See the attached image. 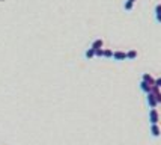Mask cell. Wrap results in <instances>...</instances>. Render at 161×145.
<instances>
[{"label":"cell","mask_w":161,"mask_h":145,"mask_svg":"<svg viewBox=\"0 0 161 145\" xmlns=\"http://www.w3.org/2000/svg\"><path fill=\"white\" fill-rule=\"evenodd\" d=\"M140 89L143 91V92L149 94V92H152V85H149L148 82H144V80H142V82H140Z\"/></svg>","instance_id":"4"},{"label":"cell","mask_w":161,"mask_h":145,"mask_svg":"<svg viewBox=\"0 0 161 145\" xmlns=\"http://www.w3.org/2000/svg\"><path fill=\"white\" fill-rule=\"evenodd\" d=\"M103 45H104V41H103V39H95V41L92 42V48H93V50L103 48Z\"/></svg>","instance_id":"7"},{"label":"cell","mask_w":161,"mask_h":145,"mask_svg":"<svg viewBox=\"0 0 161 145\" xmlns=\"http://www.w3.org/2000/svg\"><path fill=\"white\" fill-rule=\"evenodd\" d=\"M155 20H157L158 23L161 24V14H157V15H155Z\"/></svg>","instance_id":"16"},{"label":"cell","mask_w":161,"mask_h":145,"mask_svg":"<svg viewBox=\"0 0 161 145\" xmlns=\"http://www.w3.org/2000/svg\"><path fill=\"white\" fill-rule=\"evenodd\" d=\"M149 121H151V124H157L158 122V112H157V109L149 110Z\"/></svg>","instance_id":"3"},{"label":"cell","mask_w":161,"mask_h":145,"mask_svg":"<svg viewBox=\"0 0 161 145\" xmlns=\"http://www.w3.org/2000/svg\"><path fill=\"white\" fill-rule=\"evenodd\" d=\"M133 8H134V3H133V2H130V0H127V2L123 3V9H125L127 12H130V11H133Z\"/></svg>","instance_id":"10"},{"label":"cell","mask_w":161,"mask_h":145,"mask_svg":"<svg viewBox=\"0 0 161 145\" xmlns=\"http://www.w3.org/2000/svg\"><path fill=\"white\" fill-rule=\"evenodd\" d=\"M130 2H133V3H136V0H130Z\"/></svg>","instance_id":"17"},{"label":"cell","mask_w":161,"mask_h":145,"mask_svg":"<svg viewBox=\"0 0 161 145\" xmlns=\"http://www.w3.org/2000/svg\"><path fill=\"white\" fill-rule=\"evenodd\" d=\"M113 59L115 61H127V51H122V50H117L113 53Z\"/></svg>","instance_id":"2"},{"label":"cell","mask_w":161,"mask_h":145,"mask_svg":"<svg viewBox=\"0 0 161 145\" xmlns=\"http://www.w3.org/2000/svg\"><path fill=\"white\" fill-rule=\"evenodd\" d=\"M137 57V50H134V48H131V50L127 51V59H130V61H133V59Z\"/></svg>","instance_id":"8"},{"label":"cell","mask_w":161,"mask_h":145,"mask_svg":"<svg viewBox=\"0 0 161 145\" xmlns=\"http://www.w3.org/2000/svg\"><path fill=\"white\" fill-rule=\"evenodd\" d=\"M157 14H161V3H158L157 6H155V15Z\"/></svg>","instance_id":"14"},{"label":"cell","mask_w":161,"mask_h":145,"mask_svg":"<svg viewBox=\"0 0 161 145\" xmlns=\"http://www.w3.org/2000/svg\"><path fill=\"white\" fill-rule=\"evenodd\" d=\"M142 80H144V82H148L149 85H152V86L155 85V79H154V77H152L149 73H144L143 76H142Z\"/></svg>","instance_id":"5"},{"label":"cell","mask_w":161,"mask_h":145,"mask_svg":"<svg viewBox=\"0 0 161 145\" xmlns=\"http://www.w3.org/2000/svg\"><path fill=\"white\" fill-rule=\"evenodd\" d=\"M84 57H86V59H92V57H95V50H93L92 47L86 50V53H84Z\"/></svg>","instance_id":"9"},{"label":"cell","mask_w":161,"mask_h":145,"mask_svg":"<svg viewBox=\"0 0 161 145\" xmlns=\"http://www.w3.org/2000/svg\"><path fill=\"white\" fill-rule=\"evenodd\" d=\"M146 101H148V106L151 107V109H155V107H157V104H158L154 92H149V94H146Z\"/></svg>","instance_id":"1"},{"label":"cell","mask_w":161,"mask_h":145,"mask_svg":"<svg viewBox=\"0 0 161 145\" xmlns=\"http://www.w3.org/2000/svg\"><path fill=\"white\" fill-rule=\"evenodd\" d=\"M151 135L154 138H158L161 135V132H160V127L157 124H151Z\"/></svg>","instance_id":"6"},{"label":"cell","mask_w":161,"mask_h":145,"mask_svg":"<svg viewBox=\"0 0 161 145\" xmlns=\"http://www.w3.org/2000/svg\"><path fill=\"white\" fill-rule=\"evenodd\" d=\"M113 50H110V48H104V57H113Z\"/></svg>","instance_id":"11"},{"label":"cell","mask_w":161,"mask_h":145,"mask_svg":"<svg viewBox=\"0 0 161 145\" xmlns=\"http://www.w3.org/2000/svg\"><path fill=\"white\" fill-rule=\"evenodd\" d=\"M155 98H157V103L160 104L161 103V92L158 91V92H155Z\"/></svg>","instance_id":"13"},{"label":"cell","mask_w":161,"mask_h":145,"mask_svg":"<svg viewBox=\"0 0 161 145\" xmlns=\"http://www.w3.org/2000/svg\"><path fill=\"white\" fill-rule=\"evenodd\" d=\"M155 86H158V88H161V77H158V79H155Z\"/></svg>","instance_id":"15"},{"label":"cell","mask_w":161,"mask_h":145,"mask_svg":"<svg viewBox=\"0 0 161 145\" xmlns=\"http://www.w3.org/2000/svg\"><path fill=\"white\" fill-rule=\"evenodd\" d=\"M95 56L103 57L104 56V48H98V50H95Z\"/></svg>","instance_id":"12"}]
</instances>
